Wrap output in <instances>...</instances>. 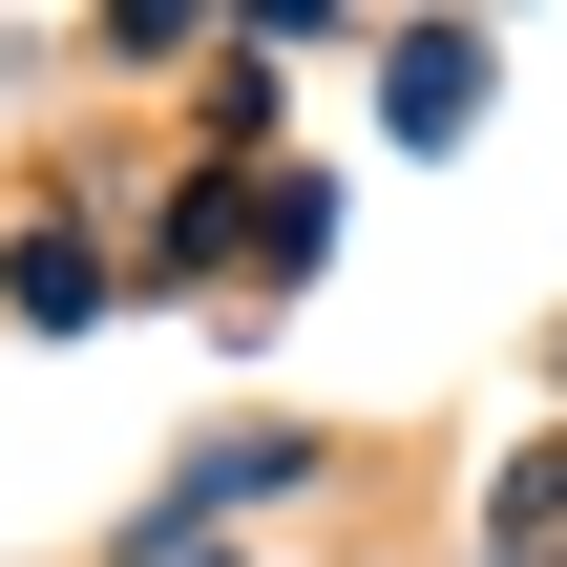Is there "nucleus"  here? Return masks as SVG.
Returning a JSON list of instances; mask_svg holds the SVG:
<instances>
[{"mask_svg": "<svg viewBox=\"0 0 567 567\" xmlns=\"http://www.w3.org/2000/svg\"><path fill=\"white\" fill-rule=\"evenodd\" d=\"M463 105H484V42H400V126H421V147H442V126H463Z\"/></svg>", "mask_w": 567, "mask_h": 567, "instance_id": "1", "label": "nucleus"}, {"mask_svg": "<svg viewBox=\"0 0 567 567\" xmlns=\"http://www.w3.org/2000/svg\"><path fill=\"white\" fill-rule=\"evenodd\" d=\"M505 547H526V567H567V463H526V484H505Z\"/></svg>", "mask_w": 567, "mask_h": 567, "instance_id": "2", "label": "nucleus"}]
</instances>
